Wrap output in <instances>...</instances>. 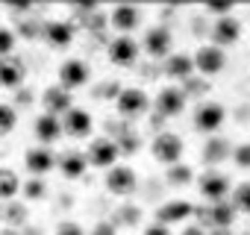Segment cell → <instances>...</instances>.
I'll use <instances>...</instances> for the list:
<instances>
[{
	"label": "cell",
	"instance_id": "6da1fadb",
	"mask_svg": "<svg viewBox=\"0 0 250 235\" xmlns=\"http://www.w3.org/2000/svg\"><path fill=\"white\" fill-rule=\"evenodd\" d=\"M150 153H153V159L159 162V165H177L180 159H183V153H186V141L177 136V133H159L156 138H153V144H150Z\"/></svg>",
	"mask_w": 250,
	"mask_h": 235
},
{
	"label": "cell",
	"instance_id": "7a4b0ae2",
	"mask_svg": "<svg viewBox=\"0 0 250 235\" xmlns=\"http://www.w3.org/2000/svg\"><path fill=\"white\" fill-rule=\"evenodd\" d=\"M191 62H194L197 74L215 77V74H221L227 68V53L221 47H215V44H203V47H197V53L191 56Z\"/></svg>",
	"mask_w": 250,
	"mask_h": 235
},
{
	"label": "cell",
	"instance_id": "3957f363",
	"mask_svg": "<svg viewBox=\"0 0 250 235\" xmlns=\"http://www.w3.org/2000/svg\"><path fill=\"white\" fill-rule=\"evenodd\" d=\"M224 121H227V109H224L221 103H215V100L200 103L197 112H194V127H197L200 133H206V136L218 133V130L224 127Z\"/></svg>",
	"mask_w": 250,
	"mask_h": 235
},
{
	"label": "cell",
	"instance_id": "277c9868",
	"mask_svg": "<svg viewBox=\"0 0 250 235\" xmlns=\"http://www.w3.org/2000/svg\"><path fill=\"white\" fill-rule=\"evenodd\" d=\"M136 182H139V176H136V171L130 165H112L106 171V191L115 194V197L133 194L136 191Z\"/></svg>",
	"mask_w": 250,
	"mask_h": 235
},
{
	"label": "cell",
	"instance_id": "5b68a950",
	"mask_svg": "<svg viewBox=\"0 0 250 235\" xmlns=\"http://www.w3.org/2000/svg\"><path fill=\"white\" fill-rule=\"evenodd\" d=\"M115 106L124 118H139L150 109V97L145 88H121L115 97Z\"/></svg>",
	"mask_w": 250,
	"mask_h": 235
},
{
	"label": "cell",
	"instance_id": "8992f818",
	"mask_svg": "<svg viewBox=\"0 0 250 235\" xmlns=\"http://www.w3.org/2000/svg\"><path fill=\"white\" fill-rule=\"evenodd\" d=\"M59 121H62V136H71V138H85V136H91V130H94L91 112H85V109H80V106L68 109Z\"/></svg>",
	"mask_w": 250,
	"mask_h": 235
},
{
	"label": "cell",
	"instance_id": "52a82bcc",
	"mask_svg": "<svg viewBox=\"0 0 250 235\" xmlns=\"http://www.w3.org/2000/svg\"><path fill=\"white\" fill-rule=\"evenodd\" d=\"M88 77H91V71H88V65H85L83 59H65V62L59 65V85H62L65 91L83 88V85L88 82Z\"/></svg>",
	"mask_w": 250,
	"mask_h": 235
},
{
	"label": "cell",
	"instance_id": "ba28073f",
	"mask_svg": "<svg viewBox=\"0 0 250 235\" xmlns=\"http://www.w3.org/2000/svg\"><path fill=\"white\" fill-rule=\"evenodd\" d=\"M145 50L153 56V59H168L171 50H174V33L168 27H150L147 36H145Z\"/></svg>",
	"mask_w": 250,
	"mask_h": 235
},
{
	"label": "cell",
	"instance_id": "9c48e42d",
	"mask_svg": "<svg viewBox=\"0 0 250 235\" xmlns=\"http://www.w3.org/2000/svg\"><path fill=\"white\" fill-rule=\"evenodd\" d=\"M118 144L112 141V138H94L91 144H88V153H85V159H88V165H94V168H112V165H118Z\"/></svg>",
	"mask_w": 250,
	"mask_h": 235
},
{
	"label": "cell",
	"instance_id": "30bf717a",
	"mask_svg": "<svg viewBox=\"0 0 250 235\" xmlns=\"http://www.w3.org/2000/svg\"><path fill=\"white\" fill-rule=\"evenodd\" d=\"M229 191H232V185H229V179H227L224 174L206 171V174L200 176V194H203V200H209V203H224V200L229 197Z\"/></svg>",
	"mask_w": 250,
	"mask_h": 235
},
{
	"label": "cell",
	"instance_id": "8fae6325",
	"mask_svg": "<svg viewBox=\"0 0 250 235\" xmlns=\"http://www.w3.org/2000/svg\"><path fill=\"white\" fill-rule=\"evenodd\" d=\"M139 41L133 39V36H118V39H112V44H109V62L112 65H121V68H127V65H133L136 59H139Z\"/></svg>",
	"mask_w": 250,
	"mask_h": 235
},
{
	"label": "cell",
	"instance_id": "7c38bea8",
	"mask_svg": "<svg viewBox=\"0 0 250 235\" xmlns=\"http://www.w3.org/2000/svg\"><path fill=\"white\" fill-rule=\"evenodd\" d=\"M186 88H177V85H165L159 94H156V109L162 118H177L183 109H186Z\"/></svg>",
	"mask_w": 250,
	"mask_h": 235
},
{
	"label": "cell",
	"instance_id": "4fadbf2b",
	"mask_svg": "<svg viewBox=\"0 0 250 235\" xmlns=\"http://www.w3.org/2000/svg\"><path fill=\"white\" fill-rule=\"evenodd\" d=\"M194 215V206L188 203V200H168V203H162L159 209H156V223H162V226H174V223H183V220H188Z\"/></svg>",
	"mask_w": 250,
	"mask_h": 235
},
{
	"label": "cell",
	"instance_id": "5bb4252c",
	"mask_svg": "<svg viewBox=\"0 0 250 235\" xmlns=\"http://www.w3.org/2000/svg\"><path fill=\"white\" fill-rule=\"evenodd\" d=\"M42 106H44V115L62 118L68 109H74V97H71V91H65L62 85H50V88H44V94H42Z\"/></svg>",
	"mask_w": 250,
	"mask_h": 235
},
{
	"label": "cell",
	"instance_id": "9a60e30c",
	"mask_svg": "<svg viewBox=\"0 0 250 235\" xmlns=\"http://www.w3.org/2000/svg\"><path fill=\"white\" fill-rule=\"evenodd\" d=\"M24 165H27V171L33 174V176H44V174H50L53 168H56V153L50 150V147H30L27 150V156H24Z\"/></svg>",
	"mask_w": 250,
	"mask_h": 235
},
{
	"label": "cell",
	"instance_id": "2e32d148",
	"mask_svg": "<svg viewBox=\"0 0 250 235\" xmlns=\"http://www.w3.org/2000/svg\"><path fill=\"white\" fill-rule=\"evenodd\" d=\"M109 24H112L121 36H130V33L142 24V9H139V6H133V3H121V6H115V9H112Z\"/></svg>",
	"mask_w": 250,
	"mask_h": 235
},
{
	"label": "cell",
	"instance_id": "e0dca14e",
	"mask_svg": "<svg viewBox=\"0 0 250 235\" xmlns=\"http://www.w3.org/2000/svg\"><path fill=\"white\" fill-rule=\"evenodd\" d=\"M56 168H59V174H62L65 179H80V176H85V171H88V159H85V153H80V150H68V153H62V156L56 159Z\"/></svg>",
	"mask_w": 250,
	"mask_h": 235
},
{
	"label": "cell",
	"instance_id": "ac0fdd59",
	"mask_svg": "<svg viewBox=\"0 0 250 235\" xmlns=\"http://www.w3.org/2000/svg\"><path fill=\"white\" fill-rule=\"evenodd\" d=\"M212 39H215V47H227V44H235L241 39V24L229 15V18H215V27H212Z\"/></svg>",
	"mask_w": 250,
	"mask_h": 235
},
{
	"label": "cell",
	"instance_id": "d6986e66",
	"mask_svg": "<svg viewBox=\"0 0 250 235\" xmlns=\"http://www.w3.org/2000/svg\"><path fill=\"white\" fill-rule=\"evenodd\" d=\"M42 36L50 47H68L74 41V24L71 21H47L42 27Z\"/></svg>",
	"mask_w": 250,
	"mask_h": 235
},
{
	"label": "cell",
	"instance_id": "ffe728a7",
	"mask_svg": "<svg viewBox=\"0 0 250 235\" xmlns=\"http://www.w3.org/2000/svg\"><path fill=\"white\" fill-rule=\"evenodd\" d=\"M33 133L42 141V147H47V144H53V141L62 138V121H59V118H53V115H39Z\"/></svg>",
	"mask_w": 250,
	"mask_h": 235
},
{
	"label": "cell",
	"instance_id": "44dd1931",
	"mask_svg": "<svg viewBox=\"0 0 250 235\" xmlns=\"http://www.w3.org/2000/svg\"><path fill=\"white\" fill-rule=\"evenodd\" d=\"M24 77H27L24 62H18L15 56L0 59V85H3V88H18V85H24Z\"/></svg>",
	"mask_w": 250,
	"mask_h": 235
},
{
	"label": "cell",
	"instance_id": "7402d4cb",
	"mask_svg": "<svg viewBox=\"0 0 250 235\" xmlns=\"http://www.w3.org/2000/svg\"><path fill=\"white\" fill-rule=\"evenodd\" d=\"M165 77L171 79H191L194 77V62L188 53H171L165 59Z\"/></svg>",
	"mask_w": 250,
	"mask_h": 235
},
{
	"label": "cell",
	"instance_id": "603a6c76",
	"mask_svg": "<svg viewBox=\"0 0 250 235\" xmlns=\"http://www.w3.org/2000/svg\"><path fill=\"white\" fill-rule=\"evenodd\" d=\"M206 220H209V226L229 229V226L235 223V206H232L229 200H224V203H212L209 212H206Z\"/></svg>",
	"mask_w": 250,
	"mask_h": 235
},
{
	"label": "cell",
	"instance_id": "cb8c5ba5",
	"mask_svg": "<svg viewBox=\"0 0 250 235\" xmlns=\"http://www.w3.org/2000/svg\"><path fill=\"white\" fill-rule=\"evenodd\" d=\"M229 153H232V147H229V141H227V138H209L200 156H203V162H206V165H209V171H212L215 165L227 162V159H229Z\"/></svg>",
	"mask_w": 250,
	"mask_h": 235
},
{
	"label": "cell",
	"instance_id": "d4e9b609",
	"mask_svg": "<svg viewBox=\"0 0 250 235\" xmlns=\"http://www.w3.org/2000/svg\"><path fill=\"white\" fill-rule=\"evenodd\" d=\"M21 191V179L12 168H0V200L3 203H12Z\"/></svg>",
	"mask_w": 250,
	"mask_h": 235
},
{
	"label": "cell",
	"instance_id": "484cf974",
	"mask_svg": "<svg viewBox=\"0 0 250 235\" xmlns=\"http://www.w3.org/2000/svg\"><path fill=\"white\" fill-rule=\"evenodd\" d=\"M165 179H168V185H174V188H186L188 182H194V171H191L188 165L177 162V165L165 168Z\"/></svg>",
	"mask_w": 250,
	"mask_h": 235
},
{
	"label": "cell",
	"instance_id": "4316f807",
	"mask_svg": "<svg viewBox=\"0 0 250 235\" xmlns=\"http://www.w3.org/2000/svg\"><path fill=\"white\" fill-rule=\"evenodd\" d=\"M3 223H6V229H15V226H24L27 223V217H30V212H27V206H21V203H9L6 209H3Z\"/></svg>",
	"mask_w": 250,
	"mask_h": 235
},
{
	"label": "cell",
	"instance_id": "83f0119b",
	"mask_svg": "<svg viewBox=\"0 0 250 235\" xmlns=\"http://www.w3.org/2000/svg\"><path fill=\"white\" fill-rule=\"evenodd\" d=\"M21 194H24V200H30V203L44 200V197H47V182L39 179V176H33V179L21 182Z\"/></svg>",
	"mask_w": 250,
	"mask_h": 235
},
{
	"label": "cell",
	"instance_id": "f1b7e54d",
	"mask_svg": "<svg viewBox=\"0 0 250 235\" xmlns=\"http://www.w3.org/2000/svg\"><path fill=\"white\" fill-rule=\"evenodd\" d=\"M18 127V109L9 103H0V136H9Z\"/></svg>",
	"mask_w": 250,
	"mask_h": 235
},
{
	"label": "cell",
	"instance_id": "f546056e",
	"mask_svg": "<svg viewBox=\"0 0 250 235\" xmlns=\"http://www.w3.org/2000/svg\"><path fill=\"white\" fill-rule=\"evenodd\" d=\"M232 206H235V212H247V215H250V179L235 185V191H232Z\"/></svg>",
	"mask_w": 250,
	"mask_h": 235
},
{
	"label": "cell",
	"instance_id": "4dcf8cb0",
	"mask_svg": "<svg viewBox=\"0 0 250 235\" xmlns=\"http://www.w3.org/2000/svg\"><path fill=\"white\" fill-rule=\"evenodd\" d=\"M235 9V3H229V0H209L206 3V12H212L215 18H229Z\"/></svg>",
	"mask_w": 250,
	"mask_h": 235
},
{
	"label": "cell",
	"instance_id": "1f68e13d",
	"mask_svg": "<svg viewBox=\"0 0 250 235\" xmlns=\"http://www.w3.org/2000/svg\"><path fill=\"white\" fill-rule=\"evenodd\" d=\"M12 50H15V33L9 27H0V59L12 56Z\"/></svg>",
	"mask_w": 250,
	"mask_h": 235
},
{
	"label": "cell",
	"instance_id": "d6a6232c",
	"mask_svg": "<svg viewBox=\"0 0 250 235\" xmlns=\"http://www.w3.org/2000/svg\"><path fill=\"white\" fill-rule=\"evenodd\" d=\"M232 162L238 165V168H244V171H250V141H244V144H238V147H232Z\"/></svg>",
	"mask_w": 250,
	"mask_h": 235
},
{
	"label": "cell",
	"instance_id": "836d02e7",
	"mask_svg": "<svg viewBox=\"0 0 250 235\" xmlns=\"http://www.w3.org/2000/svg\"><path fill=\"white\" fill-rule=\"evenodd\" d=\"M115 144H118V153H136L142 141H139V136L127 133V136H121V138H115Z\"/></svg>",
	"mask_w": 250,
	"mask_h": 235
},
{
	"label": "cell",
	"instance_id": "e575fe53",
	"mask_svg": "<svg viewBox=\"0 0 250 235\" xmlns=\"http://www.w3.org/2000/svg\"><path fill=\"white\" fill-rule=\"evenodd\" d=\"M53 235H85V229L80 223H74V220H65V223H59V229Z\"/></svg>",
	"mask_w": 250,
	"mask_h": 235
},
{
	"label": "cell",
	"instance_id": "d590c367",
	"mask_svg": "<svg viewBox=\"0 0 250 235\" xmlns=\"http://www.w3.org/2000/svg\"><path fill=\"white\" fill-rule=\"evenodd\" d=\"M91 235H118V226L112 220H100V223L91 226Z\"/></svg>",
	"mask_w": 250,
	"mask_h": 235
},
{
	"label": "cell",
	"instance_id": "8d00e7d4",
	"mask_svg": "<svg viewBox=\"0 0 250 235\" xmlns=\"http://www.w3.org/2000/svg\"><path fill=\"white\" fill-rule=\"evenodd\" d=\"M118 215H121V217H115L112 223H118V220H121V223H136V215L142 217V212H139V209H121Z\"/></svg>",
	"mask_w": 250,
	"mask_h": 235
},
{
	"label": "cell",
	"instance_id": "74e56055",
	"mask_svg": "<svg viewBox=\"0 0 250 235\" xmlns=\"http://www.w3.org/2000/svg\"><path fill=\"white\" fill-rule=\"evenodd\" d=\"M145 235H171V229L162 226V223H150V226L145 229Z\"/></svg>",
	"mask_w": 250,
	"mask_h": 235
},
{
	"label": "cell",
	"instance_id": "f35d334b",
	"mask_svg": "<svg viewBox=\"0 0 250 235\" xmlns=\"http://www.w3.org/2000/svg\"><path fill=\"white\" fill-rule=\"evenodd\" d=\"M6 6H9V9H15V12H27V9H30V3H27V0H21V3H18V0H9Z\"/></svg>",
	"mask_w": 250,
	"mask_h": 235
},
{
	"label": "cell",
	"instance_id": "ab89813d",
	"mask_svg": "<svg viewBox=\"0 0 250 235\" xmlns=\"http://www.w3.org/2000/svg\"><path fill=\"white\" fill-rule=\"evenodd\" d=\"M183 235H206V229H203V226H194V223H191V226H186V229H183Z\"/></svg>",
	"mask_w": 250,
	"mask_h": 235
},
{
	"label": "cell",
	"instance_id": "60d3db41",
	"mask_svg": "<svg viewBox=\"0 0 250 235\" xmlns=\"http://www.w3.org/2000/svg\"><path fill=\"white\" fill-rule=\"evenodd\" d=\"M77 9L80 12H94V3H88V0H77Z\"/></svg>",
	"mask_w": 250,
	"mask_h": 235
},
{
	"label": "cell",
	"instance_id": "b9f144b4",
	"mask_svg": "<svg viewBox=\"0 0 250 235\" xmlns=\"http://www.w3.org/2000/svg\"><path fill=\"white\" fill-rule=\"evenodd\" d=\"M0 235H18L15 229H0Z\"/></svg>",
	"mask_w": 250,
	"mask_h": 235
}]
</instances>
